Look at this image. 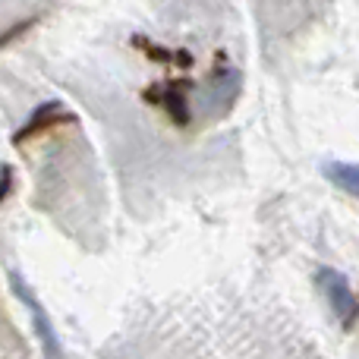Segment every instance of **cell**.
<instances>
[{
    "label": "cell",
    "instance_id": "2",
    "mask_svg": "<svg viewBox=\"0 0 359 359\" xmlns=\"http://www.w3.org/2000/svg\"><path fill=\"white\" fill-rule=\"evenodd\" d=\"M13 293H16V297L25 303V309L32 312V322H35V334H38V341H41V347H44V353H48V359H60V341H57L54 325H50L48 312L41 309L38 297L29 290V284L22 280V274H13Z\"/></svg>",
    "mask_w": 359,
    "mask_h": 359
},
{
    "label": "cell",
    "instance_id": "1",
    "mask_svg": "<svg viewBox=\"0 0 359 359\" xmlns=\"http://www.w3.org/2000/svg\"><path fill=\"white\" fill-rule=\"evenodd\" d=\"M316 284H318V290L325 293V299L331 303V309H334V316L341 318L344 325H350L356 318V312H359V303H356V297H353V290H350V280L344 278L337 268H328V265H322L316 271Z\"/></svg>",
    "mask_w": 359,
    "mask_h": 359
},
{
    "label": "cell",
    "instance_id": "3",
    "mask_svg": "<svg viewBox=\"0 0 359 359\" xmlns=\"http://www.w3.org/2000/svg\"><path fill=\"white\" fill-rule=\"evenodd\" d=\"M322 174L328 177V183H334L337 189L350 192L353 198H359V164L350 161H328L322 168Z\"/></svg>",
    "mask_w": 359,
    "mask_h": 359
}]
</instances>
